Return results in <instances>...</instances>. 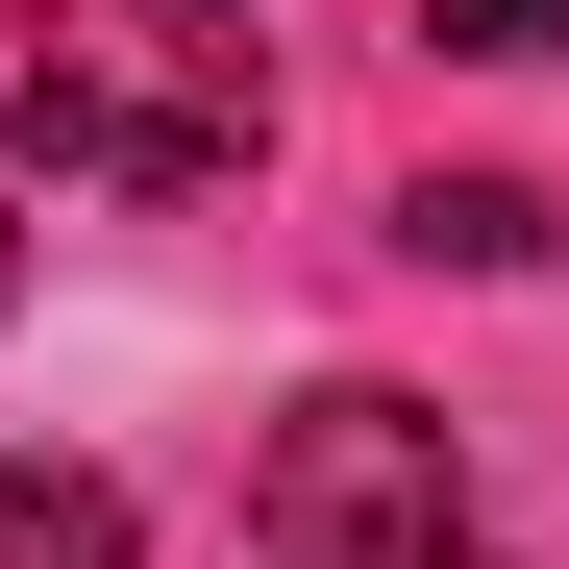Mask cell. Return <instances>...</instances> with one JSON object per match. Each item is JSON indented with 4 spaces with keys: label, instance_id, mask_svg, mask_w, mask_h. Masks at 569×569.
<instances>
[{
    "label": "cell",
    "instance_id": "cell-7",
    "mask_svg": "<svg viewBox=\"0 0 569 569\" xmlns=\"http://www.w3.org/2000/svg\"><path fill=\"white\" fill-rule=\"evenodd\" d=\"M0 298H26V173H0Z\"/></svg>",
    "mask_w": 569,
    "mask_h": 569
},
{
    "label": "cell",
    "instance_id": "cell-5",
    "mask_svg": "<svg viewBox=\"0 0 569 569\" xmlns=\"http://www.w3.org/2000/svg\"><path fill=\"white\" fill-rule=\"evenodd\" d=\"M421 50H496V74H545V50H569V0H421Z\"/></svg>",
    "mask_w": 569,
    "mask_h": 569
},
{
    "label": "cell",
    "instance_id": "cell-1",
    "mask_svg": "<svg viewBox=\"0 0 569 569\" xmlns=\"http://www.w3.org/2000/svg\"><path fill=\"white\" fill-rule=\"evenodd\" d=\"M272 149L248 0H26V173L74 199H223Z\"/></svg>",
    "mask_w": 569,
    "mask_h": 569
},
{
    "label": "cell",
    "instance_id": "cell-3",
    "mask_svg": "<svg viewBox=\"0 0 569 569\" xmlns=\"http://www.w3.org/2000/svg\"><path fill=\"white\" fill-rule=\"evenodd\" d=\"M0 569H149L124 470H0Z\"/></svg>",
    "mask_w": 569,
    "mask_h": 569
},
{
    "label": "cell",
    "instance_id": "cell-6",
    "mask_svg": "<svg viewBox=\"0 0 569 569\" xmlns=\"http://www.w3.org/2000/svg\"><path fill=\"white\" fill-rule=\"evenodd\" d=\"M322 569H496V545H322Z\"/></svg>",
    "mask_w": 569,
    "mask_h": 569
},
{
    "label": "cell",
    "instance_id": "cell-4",
    "mask_svg": "<svg viewBox=\"0 0 569 569\" xmlns=\"http://www.w3.org/2000/svg\"><path fill=\"white\" fill-rule=\"evenodd\" d=\"M397 248H421V272H545V199H520V173H421Z\"/></svg>",
    "mask_w": 569,
    "mask_h": 569
},
{
    "label": "cell",
    "instance_id": "cell-2",
    "mask_svg": "<svg viewBox=\"0 0 569 569\" xmlns=\"http://www.w3.org/2000/svg\"><path fill=\"white\" fill-rule=\"evenodd\" d=\"M248 545L272 569H322V545H470V446L421 397H371V371H322V397L248 446Z\"/></svg>",
    "mask_w": 569,
    "mask_h": 569
}]
</instances>
